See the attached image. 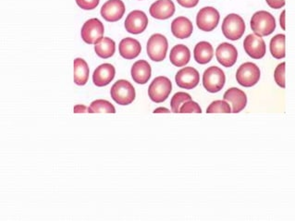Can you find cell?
I'll list each match as a JSON object with an SVG mask.
<instances>
[{
	"instance_id": "26",
	"label": "cell",
	"mask_w": 295,
	"mask_h": 221,
	"mask_svg": "<svg viewBox=\"0 0 295 221\" xmlns=\"http://www.w3.org/2000/svg\"><path fill=\"white\" fill-rule=\"evenodd\" d=\"M98 112H106V113H115V107L110 102L104 99H97L91 103L89 107V113H98Z\"/></svg>"
},
{
	"instance_id": "35",
	"label": "cell",
	"mask_w": 295,
	"mask_h": 221,
	"mask_svg": "<svg viewBox=\"0 0 295 221\" xmlns=\"http://www.w3.org/2000/svg\"><path fill=\"white\" fill-rule=\"evenodd\" d=\"M285 15H286V12L282 11V12L280 13V16H279V24H280V27L281 29L285 31L286 30V25H285Z\"/></svg>"
},
{
	"instance_id": "7",
	"label": "cell",
	"mask_w": 295,
	"mask_h": 221,
	"mask_svg": "<svg viewBox=\"0 0 295 221\" xmlns=\"http://www.w3.org/2000/svg\"><path fill=\"white\" fill-rule=\"evenodd\" d=\"M169 48L168 39L163 34H155L148 39L146 52L148 57L153 61L159 62L164 60Z\"/></svg>"
},
{
	"instance_id": "3",
	"label": "cell",
	"mask_w": 295,
	"mask_h": 221,
	"mask_svg": "<svg viewBox=\"0 0 295 221\" xmlns=\"http://www.w3.org/2000/svg\"><path fill=\"white\" fill-rule=\"evenodd\" d=\"M222 33L229 40L237 41L245 32L244 19L238 14L232 13L227 15L222 23Z\"/></svg>"
},
{
	"instance_id": "19",
	"label": "cell",
	"mask_w": 295,
	"mask_h": 221,
	"mask_svg": "<svg viewBox=\"0 0 295 221\" xmlns=\"http://www.w3.org/2000/svg\"><path fill=\"white\" fill-rule=\"evenodd\" d=\"M193 26L192 22L186 17L176 18L171 23L172 34L179 39H185L193 34Z\"/></svg>"
},
{
	"instance_id": "13",
	"label": "cell",
	"mask_w": 295,
	"mask_h": 221,
	"mask_svg": "<svg viewBox=\"0 0 295 221\" xmlns=\"http://www.w3.org/2000/svg\"><path fill=\"white\" fill-rule=\"evenodd\" d=\"M126 8L122 0H108L101 8V16L107 22H118L124 15Z\"/></svg>"
},
{
	"instance_id": "4",
	"label": "cell",
	"mask_w": 295,
	"mask_h": 221,
	"mask_svg": "<svg viewBox=\"0 0 295 221\" xmlns=\"http://www.w3.org/2000/svg\"><path fill=\"white\" fill-rule=\"evenodd\" d=\"M172 90L171 80L165 76H159L153 80L148 87V96L155 103H162L168 99Z\"/></svg>"
},
{
	"instance_id": "2",
	"label": "cell",
	"mask_w": 295,
	"mask_h": 221,
	"mask_svg": "<svg viewBox=\"0 0 295 221\" xmlns=\"http://www.w3.org/2000/svg\"><path fill=\"white\" fill-rule=\"evenodd\" d=\"M110 96L117 104L127 106L134 101L136 94L134 87L130 82L126 80H119L111 87Z\"/></svg>"
},
{
	"instance_id": "18",
	"label": "cell",
	"mask_w": 295,
	"mask_h": 221,
	"mask_svg": "<svg viewBox=\"0 0 295 221\" xmlns=\"http://www.w3.org/2000/svg\"><path fill=\"white\" fill-rule=\"evenodd\" d=\"M119 51L120 56L125 59H133L140 55L142 51V46L138 40L126 37L120 41Z\"/></svg>"
},
{
	"instance_id": "12",
	"label": "cell",
	"mask_w": 295,
	"mask_h": 221,
	"mask_svg": "<svg viewBox=\"0 0 295 221\" xmlns=\"http://www.w3.org/2000/svg\"><path fill=\"white\" fill-rule=\"evenodd\" d=\"M175 82L182 89L192 90L198 85L200 75L198 70L193 67H185L180 69L175 76Z\"/></svg>"
},
{
	"instance_id": "23",
	"label": "cell",
	"mask_w": 295,
	"mask_h": 221,
	"mask_svg": "<svg viewBox=\"0 0 295 221\" xmlns=\"http://www.w3.org/2000/svg\"><path fill=\"white\" fill-rule=\"evenodd\" d=\"M89 67L85 59L77 57L74 59V83L77 85H85L89 79Z\"/></svg>"
},
{
	"instance_id": "25",
	"label": "cell",
	"mask_w": 295,
	"mask_h": 221,
	"mask_svg": "<svg viewBox=\"0 0 295 221\" xmlns=\"http://www.w3.org/2000/svg\"><path fill=\"white\" fill-rule=\"evenodd\" d=\"M269 50L276 59H282L286 56L285 52V35L278 34L272 37L269 44Z\"/></svg>"
},
{
	"instance_id": "36",
	"label": "cell",
	"mask_w": 295,
	"mask_h": 221,
	"mask_svg": "<svg viewBox=\"0 0 295 221\" xmlns=\"http://www.w3.org/2000/svg\"><path fill=\"white\" fill-rule=\"evenodd\" d=\"M170 109L166 108H158L154 110V113H170Z\"/></svg>"
},
{
	"instance_id": "24",
	"label": "cell",
	"mask_w": 295,
	"mask_h": 221,
	"mask_svg": "<svg viewBox=\"0 0 295 221\" xmlns=\"http://www.w3.org/2000/svg\"><path fill=\"white\" fill-rule=\"evenodd\" d=\"M96 54L101 58L112 57L116 51V44L109 37H103L95 44Z\"/></svg>"
},
{
	"instance_id": "27",
	"label": "cell",
	"mask_w": 295,
	"mask_h": 221,
	"mask_svg": "<svg viewBox=\"0 0 295 221\" xmlns=\"http://www.w3.org/2000/svg\"><path fill=\"white\" fill-rule=\"evenodd\" d=\"M189 100H192V97L189 94L184 93V92H178L171 98V111L174 113L180 112L181 107L184 103L187 102Z\"/></svg>"
},
{
	"instance_id": "22",
	"label": "cell",
	"mask_w": 295,
	"mask_h": 221,
	"mask_svg": "<svg viewBox=\"0 0 295 221\" xmlns=\"http://www.w3.org/2000/svg\"><path fill=\"white\" fill-rule=\"evenodd\" d=\"M213 56H214V49L212 45L208 42H205V41L199 42L193 49L194 59L196 62L201 65L210 62L211 59L213 58Z\"/></svg>"
},
{
	"instance_id": "34",
	"label": "cell",
	"mask_w": 295,
	"mask_h": 221,
	"mask_svg": "<svg viewBox=\"0 0 295 221\" xmlns=\"http://www.w3.org/2000/svg\"><path fill=\"white\" fill-rule=\"evenodd\" d=\"M89 112V108H87L84 105H76L74 107V113H85Z\"/></svg>"
},
{
	"instance_id": "9",
	"label": "cell",
	"mask_w": 295,
	"mask_h": 221,
	"mask_svg": "<svg viewBox=\"0 0 295 221\" xmlns=\"http://www.w3.org/2000/svg\"><path fill=\"white\" fill-rule=\"evenodd\" d=\"M104 32L105 29L103 23L97 18H94L88 20L83 25V28L81 30V35L86 44L92 45L102 39Z\"/></svg>"
},
{
	"instance_id": "10",
	"label": "cell",
	"mask_w": 295,
	"mask_h": 221,
	"mask_svg": "<svg viewBox=\"0 0 295 221\" xmlns=\"http://www.w3.org/2000/svg\"><path fill=\"white\" fill-rule=\"evenodd\" d=\"M244 48L246 54L254 59H261L267 52L266 43L256 34H248L244 41Z\"/></svg>"
},
{
	"instance_id": "29",
	"label": "cell",
	"mask_w": 295,
	"mask_h": 221,
	"mask_svg": "<svg viewBox=\"0 0 295 221\" xmlns=\"http://www.w3.org/2000/svg\"><path fill=\"white\" fill-rule=\"evenodd\" d=\"M285 66L286 64L285 62L280 63L278 64V66L275 68L274 71V80L276 82V84L284 89L286 87V83H285Z\"/></svg>"
},
{
	"instance_id": "31",
	"label": "cell",
	"mask_w": 295,
	"mask_h": 221,
	"mask_svg": "<svg viewBox=\"0 0 295 221\" xmlns=\"http://www.w3.org/2000/svg\"><path fill=\"white\" fill-rule=\"evenodd\" d=\"M99 1L100 0H76V3L81 9L91 11L98 6Z\"/></svg>"
},
{
	"instance_id": "8",
	"label": "cell",
	"mask_w": 295,
	"mask_h": 221,
	"mask_svg": "<svg viewBox=\"0 0 295 221\" xmlns=\"http://www.w3.org/2000/svg\"><path fill=\"white\" fill-rule=\"evenodd\" d=\"M220 20L217 10L213 7H204L201 9L196 16V25L204 32H211L216 28Z\"/></svg>"
},
{
	"instance_id": "11",
	"label": "cell",
	"mask_w": 295,
	"mask_h": 221,
	"mask_svg": "<svg viewBox=\"0 0 295 221\" xmlns=\"http://www.w3.org/2000/svg\"><path fill=\"white\" fill-rule=\"evenodd\" d=\"M148 25V18L142 11H132L125 20L124 26L128 33L142 34Z\"/></svg>"
},
{
	"instance_id": "30",
	"label": "cell",
	"mask_w": 295,
	"mask_h": 221,
	"mask_svg": "<svg viewBox=\"0 0 295 221\" xmlns=\"http://www.w3.org/2000/svg\"><path fill=\"white\" fill-rule=\"evenodd\" d=\"M180 112L181 113H192V112L201 113L202 109L197 103L194 102L193 100H189L182 105L180 108Z\"/></svg>"
},
{
	"instance_id": "32",
	"label": "cell",
	"mask_w": 295,
	"mask_h": 221,
	"mask_svg": "<svg viewBox=\"0 0 295 221\" xmlns=\"http://www.w3.org/2000/svg\"><path fill=\"white\" fill-rule=\"evenodd\" d=\"M267 5L273 10H279L286 4L285 0H266Z\"/></svg>"
},
{
	"instance_id": "5",
	"label": "cell",
	"mask_w": 295,
	"mask_h": 221,
	"mask_svg": "<svg viewBox=\"0 0 295 221\" xmlns=\"http://www.w3.org/2000/svg\"><path fill=\"white\" fill-rule=\"evenodd\" d=\"M261 71L259 67L253 62H245L236 71V81L244 87H253L259 82Z\"/></svg>"
},
{
	"instance_id": "14",
	"label": "cell",
	"mask_w": 295,
	"mask_h": 221,
	"mask_svg": "<svg viewBox=\"0 0 295 221\" xmlns=\"http://www.w3.org/2000/svg\"><path fill=\"white\" fill-rule=\"evenodd\" d=\"M216 60L223 67L231 68L237 61L238 51L236 47L230 43H222L216 50Z\"/></svg>"
},
{
	"instance_id": "16",
	"label": "cell",
	"mask_w": 295,
	"mask_h": 221,
	"mask_svg": "<svg viewBox=\"0 0 295 221\" xmlns=\"http://www.w3.org/2000/svg\"><path fill=\"white\" fill-rule=\"evenodd\" d=\"M175 5L172 0H158L150 6L149 13L158 20H167L175 13Z\"/></svg>"
},
{
	"instance_id": "28",
	"label": "cell",
	"mask_w": 295,
	"mask_h": 221,
	"mask_svg": "<svg viewBox=\"0 0 295 221\" xmlns=\"http://www.w3.org/2000/svg\"><path fill=\"white\" fill-rule=\"evenodd\" d=\"M206 113H232V107L226 100H216L211 103Z\"/></svg>"
},
{
	"instance_id": "21",
	"label": "cell",
	"mask_w": 295,
	"mask_h": 221,
	"mask_svg": "<svg viewBox=\"0 0 295 221\" xmlns=\"http://www.w3.org/2000/svg\"><path fill=\"white\" fill-rule=\"evenodd\" d=\"M191 59V52L184 45H177L171 49L170 60L175 67H184Z\"/></svg>"
},
{
	"instance_id": "6",
	"label": "cell",
	"mask_w": 295,
	"mask_h": 221,
	"mask_svg": "<svg viewBox=\"0 0 295 221\" xmlns=\"http://www.w3.org/2000/svg\"><path fill=\"white\" fill-rule=\"evenodd\" d=\"M226 83V76L222 68L212 66L206 68L203 74V85L204 89L215 94L220 91Z\"/></svg>"
},
{
	"instance_id": "15",
	"label": "cell",
	"mask_w": 295,
	"mask_h": 221,
	"mask_svg": "<svg viewBox=\"0 0 295 221\" xmlns=\"http://www.w3.org/2000/svg\"><path fill=\"white\" fill-rule=\"evenodd\" d=\"M223 99L231 104L233 113H239L243 111L247 105L246 94L236 87L228 89L223 96Z\"/></svg>"
},
{
	"instance_id": "17",
	"label": "cell",
	"mask_w": 295,
	"mask_h": 221,
	"mask_svg": "<svg viewBox=\"0 0 295 221\" xmlns=\"http://www.w3.org/2000/svg\"><path fill=\"white\" fill-rule=\"evenodd\" d=\"M116 69L113 65L104 63L98 66L93 74V82L96 86L103 87L108 85L115 77Z\"/></svg>"
},
{
	"instance_id": "33",
	"label": "cell",
	"mask_w": 295,
	"mask_h": 221,
	"mask_svg": "<svg viewBox=\"0 0 295 221\" xmlns=\"http://www.w3.org/2000/svg\"><path fill=\"white\" fill-rule=\"evenodd\" d=\"M177 2L183 8L191 9V8H194V7L197 6L199 0H177Z\"/></svg>"
},
{
	"instance_id": "1",
	"label": "cell",
	"mask_w": 295,
	"mask_h": 221,
	"mask_svg": "<svg viewBox=\"0 0 295 221\" xmlns=\"http://www.w3.org/2000/svg\"><path fill=\"white\" fill-rule=\"evenodd\" d=\"M250 26L254 34L260 37H265L274 33L277 24L276 19L270 12L259 11L251 18Z\"/></svg>"
},
{
	"instance_id": "20",
	"label": "cell",
	"mask_w": 295,
	"mask_h": 221,
	"mask_svg": "<svg viewBox=\"0 0 295 221\" xmlns=\"http://www.w3.org/2000/svg\"><path fill=\"white\" fill-rule=\"evenodd\" d=\"M132 80L139 85H144L151 78L152 68L146 60H138L132 65L131 69Z\"/></svg>"
}]
</instances>
